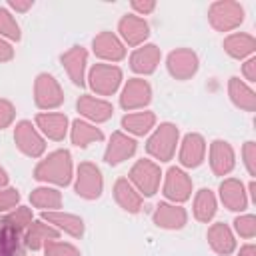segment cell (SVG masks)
<instances>
[{
    "label": "cell",
    "mask_w": 256,
    "mask_h": 256,
    "mask_svg": "<svg viewBox=\"0 0 256 256\" xmlns=\"http://www.w3.org/2000/svg\"><path fill=\"white\" fill-rule=\"evenodd\" d=\"M70 174H72V162H70V154L66 150L54 152L48 160H44L36 168V178L38 180H50V182H56V184H68Z\"/></svg>",
    "instance_id": "6da1fadb"
},
{
    "label": "cell",
    "mask_w": 256,
    "mask_h": 256,
    "mask_svg": "<svg viewBox=\"0 0 256 256\" xmlns=\"http://www.w3.org/2000/svg\"><path fill=\"white\" fill-rule=\"evenodd\" d=\"M176 138H178V130L172 124H164L150 138L148 152L154 154L158 160H170V156H172V152L176 148Z\"/></svg>",
    "instance_id": "7a4b0ae2"
},
{
    "label": "cell",
    "mask_w": 256,
    "mask_h": 256,
    "mask_svg": "<svg viewBox=\"0 0 256 256\" xmlns=\"http://www.w3.org/2000/svg\"><path fill=\"white\" fill-rule=\"evenodd\" d=\"M132 180L138 184V188L146 194V196H152L160 184V170L148 162V160H140L134 168H132Z\"/></svg>",
    "instance_id": "3957f363"
},
{
    "label": "cell",
    "mask_w": 256,
    "mask_h": 256,
    "mask_svg": "<svg viewBox=\"0 0 256 256\" xmlns=\"http://www.w3.org/2000/svg\"><path fill=\"white\" fill-rule=\"evenodd\" d=\"M76 190L84 198H98L102 192V176L96 166L92 164H82L78 170V184Z\"/></svg>",
    "instance_id": "277c9868"
},
{
    "label": "cell",
    "mask_w": 256,
    "mask_h": 256,
    "mask_svg": "<svg viewBox=\"0 0 256 256\" xmlns=\"http://www.w3.org/2000/svg\"><path fill=\"white\" fill-rule=\"evenodd\" d=\"M120 78H122V72L118 68H112V66H104V64H98L94 66L92 74H90V80H92V88L100 94H112L118 84H120Z\"/></svg>",
    "instance_id": "5b68a950"
},
{
    "label": "cell",
    "mask_w": 256,
    "mask_h": 256,
    "mask_svg": "<svg viewBox=\"0 0 256 256\" xmlns=\"http://www.w3.org/2000/svg\"><path fill=\"white\" fill-rule=\"evenodd\" d=\"M64 96L60 92V86L56 84V80L48 74L38 76L36 82V102L40 108H54L58 104H62Z\"/></svg>",
    "instance_id": "8992f818"
},
{
    "label": "cell",
    "mask_w": 256,
    "mask_h": 256,
    "mask_svg": "<svg viewBox=\"0 0 256 256\" xmlns=\"http://www.w3.org/2000/svg\"><path fill=\"white\" fill-rule=\"evenodd\" d=\"M16 142L28 156H40L44 152V140L36 134L30 122H20L16 126Z\"/></svg>",
    "instance_id": "52a82bcc"
},
{
    "label": "cell",
    "mask_w": 256,
    "mask_h": 256,
    "mask_svg": "<svg viewBox=\"0 0 256 256\" xmlns=\"http://www.w3.org/2000/svg\"><path fill=\"white\" fill-rule=\"evenodd\" d=\"M150 100V86L144 80H132L128 82L124 96H122V106L132 110V108H140L144 104H148Z\"/></svg>",
    "instance_id": "ba28073f"
},
{
    "label": "cell",
    "mask_w": 256,
    "mask_h": 256,
    "mask_svg": "<svg viewBox=\"0 0 256 256\" xmlns=\"http://www.w3.org/2000/svg\"><path fill=\"white\" fill-rule=\"evenodd\" d=\"M190 188H192V184H190V180H188V176L184 172H180L178 168H172L168 172L166 188H164L168 198H172V200H186L190 196Z\"/></svg>",
    "instance_id": "9c48e42d"
},
{
    "label": "cell",
    "mask_w": 256,
    "mask_h": 256,
    "mask_svg": "<svg viewBox=\"0 0 256 256\" xmlns=\"http://www.w3.org/2000/svg\"><path fill=\"white\" fill-rule=\"evenodd\" d=\"M134 150H136V142L118 132V134L112 136V142H110L108 152H106V162L108 164H120L122 160L132 156Z\"/></svg>",
    "instance_id": "30bf717a"
},
{
    "label": "cell",
    "mask_w": 256,
    "mask_h": 256,
    "mask_svg": "<svg viewBox=\"0 0 256 256\" xmlns=\"http://www.w3.org/2000/svg\"><path fill=\"white\" fill-rule=\"evenodd\" d=\"M168 68L176 78H188L196 72V56L188 50H178L170 56Z\"/></svg>",
    "instance_id": "8fae6325"
},
{
    "label": "cell",
    "mask_w": 256,
    "mask_h": 256,
    "mask_svg": "<svg viewBox=\"0 0 256 256\" xmlns=\"http://www.w3.org/2000/svg\"><path fill=\"white\" fill-rule=\"evenodd\" d=\"M240 20H242V10L236 4H216L212 8V22L222 30L236 26Z\"/></svg>",
    "instance_id": "7c38bea8"
},
{
    "label": "cell",
    "mask_w": 256,
    "mask_h": 256,
    "mask_svg": "<svg viewBox=\"0 0 256 256\" xmlns=\"http://www.w3.org/2000/svg\"><path fill=\"white\" fill-rule=\"evenodd\" d=\"M78 110H80L84 116H88V118H92V120H96V122H104V120H108V118L112 116V106H110L108 102L96 100V98H92V96L80 98Z\"/></svg>",
    "instance_id": "4fadbf2b"
},
{
    "label": "cell",
    "mask_w": 256,
    "mask_h": 256,
    "mask_svg": "<svg viewBox=\"0 0 256 256\" xmlns=\"http://www.w3.org/2000/svg\"><path fill=\"white\" fill-rule=\"evenodd\" d=\"M94 50H96L98 56L108 58V60H120V58H124V48H122V44H120L110 32H104V34H100V36L94 40Z\"/></svg>",
    "instance_id": "5bb4252c"
},
{
    "label": "cell",
    "mask_w": 256,
    "mask_h": 256,
    "mask_svg": "<svg viewBox=\"0 0 256 256\" xmlns=\"http://www.w3.org/2000/svg\"><path fill=\"white\" fill-rule=\"evenodd\" d=\"M62 62L70 74V78L74 80V84H84V64H86V52L82 48H74L68 54L62 56Z\"/></svg>",
    "instance_id": "9a60e30c"
},
{
    "label": "cell",
    "mask_w": 256,
    "mask_h": 256,
    "mask_svg": "<svg viewBox=\"0 0 256 256\" xmlns=\"http://www.w3.org/2000/svg\"><path fill=\"white\" fill-rule=\"evenodd\" d=\"M154 220L162 228H180L186 222V212L182 208H176V206L160 204L156 214H154Z\"/></svg>",
    "instance_id": "2e32d148"
},
{
    "label": "cell",
    "mask_w": 256,
    "mask_h": 256,
    "mask_svg": "<svg viewBox=\"0 0 256 256\" xmlns=\"http://www.w3.org/2000/svg\"><path fill=\"white\" fill-rule=\"evenodd\" d=\"M120 32L128 40V44H140L148 36V26L144 20H140L136 16H126L120 22Z\"/></svg>",
    "instance_id": "e0dca14e"
},
{
    "label": "cell",
    "mask_w": 256,
    "mask_h": 256,
    "mask_svg": "<svg viewBox=\"0 0 256 256\" xmlns=\"http://www.w3.org/2000/svg\"><path fill=\"white\" fill-rule=\"evenodd\" d=\"M202 156H204V142H202V138L196 136V134L186 136L184 146H182V152H180L182 164H186V166H198L202 162Z\"/></svg>",
    "instance_id": "ac0fdd59"
},
{
    "label": "cell",
    "mask_w": 256,
    "mask_h": 256,
    "mask_svg": "<svg viewBox=\"0 0 256 256\" xmlns=\"http://www.w3.org/2000/svg\"><path fill=\"white\" fill-rule=\"evenodd\" d=\"M158 60H160L158 48H156V46H146V48H140V50L132 56V68H134L136 72L148 74V72H152V70L156 68Z\"/></svg>",
    "instance_id": "d6986e66"
},
{
    "label": "cell",
    "mask_w": 256,
    "mask_h": 256,
    "mask_svg": "<svg viewBox=\"0 0 256 256\" xmlns=\"http://www.w3.org/2000/svg\"><path fill=\"white\" fill-rule=\"evenodd\" d=\"M38 124H40V128H42L50 138L62 140L64 134H66V124H68V120H66V116H62V114H40V116H38Z\"/></svg>",
    "instance_id": "ffe728a7"
},
{
    "label": "cell",
    "mask_w": 256,
    "mask_h": 256,
    "mask_svg": "<svg viewBox=\"0 0 256 256\" xmlns=\"http://www.w3.org/2000/svg\"><path fill=\"white\" fill-rule=\"evenodd\" d=\"M116 200L120 202L122 208L130 210V212H138V210H140V204H142L140 196H138L136 190L128 184V180H120V182L116 184Z\"/></svg>",
    "instance_id": "44dd1931"
},
{
    "label": "cell",
    "mask_w": 256,
    "mask_h": 256,
    "mask_svg": "<svg viewBox=\"0 0 256 256\" xmlns=\"http://www.w3.org/2000/svg\"><path fill=\"white\" fill-rule=\"evenodd\" d=\"M18 250V230L6 220L0 222V256H14Z\"/></svg>",
    "instance_id": "7402d4cb"
},
{
    "label": "cell",
    "mask_w": 256,
    "mask_h": 256,
    "mask_svg": "<svg viewBox=\"0 0 256 256\" xmlns=\"http://www.w3.org/2000/svg\"><path fill=\"white\" fill-rule=\"evenodd\" d=\"M212 166L218 174H224L232 168V150L224 142H214V146H212Z\"/></svg>",
    "instance_id": "603a6c76"
},
{
    "label": "cell",
    "mask_w": 256,
    "mask_h": 256,
    "mask_svg": "<svg viewBox=\"0 0 256 256\" xmlns=\"http://www.w3.org/2000/svg\"><path fill=\"white\" fill-rule=\"evenodd\" d=\"M122 124H124L126 130H130L134 134H146L152 128V124H154V114H150V112L130 114V116H126L122 120Z\"/></svg>",
    "instance_id": "cb8c5ba5"
},
{
    "label": "cell",
    "mask_w": 256,
    "mask_h": 256,
    "mask_svg": "<svg viewBox=\"0 0 256 256\" xmlns=\"http://www.w3.org/2000/svg\"><path fill=\"white\" fill-rule=\"evenodd\" d=\"M72 140L76 146H88L94 140H102V132L84 124V122H74V130H72Z\"/></svg>",
    "instance_id": "d4e9b609"
},
{
    "label": "cell",
    "mask_w": 256,
    "mask_h": 256,
    "mask_svg": "<svg viewBox=\"0 0 256 256\" xmlns=\"http://www.w3.org/2000/svg\"><path fill=\"white\" fill-rule=\"evenodd\" d=\"M44 218H46L48 222L58 224L60 228H64V230L70 232L72 236H80V234L84 232L82 220L76 218V216H70V214H44Z\"/></svg>",
    "instance_id": "484cf974"
},
{
    "label": "cell",
    "mask_w": 256,
    "mask_h": 256,
    "mask_svg": "<svg viewBox=\"0 0 256 256\" xmlns=\"http://www.w3.org/2000/svg\"><path fill=\"white\" fill-rule=\"evenodd\" d=\"M210 242H212V246H214L218 252H222V254H228V252L234 248V240H232L228 228L222 226V224H218V226H214V228L210 230Z\"/></svg>",
    "instance_id": "4316f807"
},
{
    "label": "cell",
    "mask_w": 256,
    "mask_h": 256,
    "mask_svg": "<svg viewBox=\"0 0 256 256\" xmlns=\"http://www.w3.org/2000/svg\"><path fill=\"white\" fill-rule=\"evenodd\" d=\"M56 236H58V232L52 230V228H48V224L34 222L32 228H30V232H28V236H26V240H28V246H32V248H40V244H42L44 240H48V238L54 240Z\"/></svg>",
    "instance_id": "83f0119b"
},
{
    "label": "cell",
    "mask_w": 256,
    "mask_h": 256,
    "mask_svg": "<svg viewBox=\"0 0 256 256\" xmlns=\"http://www.w3.org/2000/svg\"><path fill=\"white\" fill-rule=\"evenodd\" d=\"M216 212V202H214V196L210 194V190H202L196 198V216L200 220H210Z\"/></svg>",
    "instance_id": "f1b7e54d"
},
{
    "label": "cell",
    "mask_w": 256,
    "mask_h": 256,
    "mask_svg": "<svg viewBox=\"0 0 256 256\" xmlns=\"http://www.w3.org/2000/svg\"><path fill=\"white\" fill-rule=\"evenodd\" d=\"M222 198L232 210H242L244 208V198H242V188L238 182H226L222 186Z\"/></svg>",
    "instance_id": "f546056e"
},
{
    "label": "cell",
    "mask_w": 256,
    "mask_h": 256,
    "mask_svg": "<svg viewBox=\"0 0 256 256\" xmlns=\"http://www.w3.org/2000/svg\"><path fill=\"white\" fill-rule=\"evenodd\" d=\"M32 202L38 208H58L60 206V194L56 190H48V188H40L32 194Z\"/></svg>",
    "instance_id": "4dcf8cb0"
},
{
    "label": "cell",
    "mask_w": 256,
    "mask_h": 256,
    "mask_svg": "<svg viewBox=\"0 0 256 256\" xmlns=\"http://www.w3.org/2000/svg\"><path fill=\"white\" fill-rule=\"evenodd\" d=\"M0 34H4V36H8V38H14V40L20 38L18 24H16L14 18H12L6 10H2V8H0Z\"/></svg>",
    "instance_id": "1f68e13d"
},
{
    "label": "cell",
    "mask_w": 256,
    "mask_h": 256,
    "mask_svg": "<svg viewBox=\"0 0 256 256\" xmlns=\"http://www.w3.org/2000/svg\"><path fill=\"white\" fill-rule=\"evenodd\" d=\"M226 50L234 56H242L246 52L252 50V40L250 38H240V36H232L228 42H226Z\"/></svg>",
    "instance_id": "d6a6232c"
},
{
    "label": "cell",
    "mask_w": 256,
    "mask_h": 256,
    "mask_svg": "<svg viewBox=\"0 0 256 256\" xmlns=\"http://www.w3.org/2000/svg\"><path fill=\"white\" fill-rule=\"evenodd\" d=\"M46 256H80V252L76 248H72L70 244L52 242L46 246Z\"/></svg>",
    "instance_id": "836d02e7"
},
{
    "label": "cell",
    "mask_w": 256,
    "mask_h": 256,
    "mask_svg": "<svg viewBox=\"0 0 256 256\" xmlns=\"http://www.w3.org/2000/svg\"><path fill=\"white\" fill-rule=\"evenodd\" d=\"M30 210L28 208H20L16 214H12V216H8L6 218V222L10 224V226H14L16 230H20V228H24V226H28L30 224Z\"/></svg>",
    "instance_id": "e575fe53"
},
{
    "label": "cell",
    "mask_w": 256,
    "mask_h": 256,
    "mask_svg": "<svg viewBox=\"0 0 256 256\" xmlns=\"http://www.w3.org/2000/svg\"><path fill=\"white\" fill-rule=\"evenodd\" d=\"M18 198L20 196L16 190H0V210H8V208L16 206Z\"/></svg>",
    "instance_id": "d590c367"
},
{
    "label": "cell",
    "mask_w": 256,
    "mask_h": 256,
    "mask_svg": "<svg viewBox=\"0 0 256 256\" xmlns=\"http://www.w3.org/2000/svg\"><path fill=\"white\" fill-rule=\"evenodd\" d=\"M12 118H14V108L8 102L0 100V128L8 126L12 122Z\"/></svg>",
    "instance_id": "8d00e7d4"
},
{
    "label": "cell",
    "mask_w": 256,
    "mask_h": 256,
    "mask_svg": "<svg viewBox=\"0 0 256 256\" xmlns=\"http://www.w3.org/2000/svg\"><path fill=\"white\" fill-rule=\"evenodd\" d=\"M236 224H238V230H242L246 236H250V234H252V218H244V220H238Z\"/></svg>",
    "instance_id": "74e56055"
},
{
    "label": "cell",
    "mask_w": 256,
    "mask_h": 256,
    "mask_svg": "<svg viewBox=\"0 0 256 256\" xmlns=\"http://www.w3.org/2000/svg\"><path fill=\"white\" fill-rule=\"evenodd\" d=\"M10 58H12V48H10L6 42L0 40V62H6V60H10Z\"/></svg>",
    "instance_id": "f35d334b"
},
{
    "label": "cell",
    "mask_w": 256,
    "mask_h": 256,
    "mask_svg": "<svg viewBox=\"0 0 256 256\" xmlns=\"http://www.w3.org/2000/svg\"><path fill=\"white\" fill-rule=\"evenodd\" d=\"M134 8L140 10V12H150V10L154 8V4H152V2H148V4H138V2H134Z\"/></svg>",
    "instance_id": "ab89813d"
},
{
    "label": "cell",
    "mask_w": 256,
    "mask_h": 256,
    "mask_svg": "<svg viewBox=\"0 0 256 256\" xmlns=\"http://www.w3.org/2000/svg\"><path fill=\"white\" fill-rule=\"evenodd\" d=\"M10 6L16 8V10H26V8L32 6V2H10Z\"/></svg>",
    "instance_id": "60d3db41"
},
{
    "label": "cell",
    "mask_w": 256,
    "mask_h": 256,
    "mask_svg": "<svg viewBox=\"0 0 256 256\" xmlns=\"http://www.w3.org/2000/svg\"><path fill=\"white\" fill-rule=\"evenodd\" d=\"M8 182V176H6V172L0 168V184H6Z\"/></svg>",
    "instance_id": "b9f144b4"
}]
</instances>
